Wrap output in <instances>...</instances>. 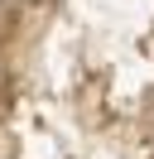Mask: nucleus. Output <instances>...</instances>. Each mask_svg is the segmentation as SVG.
I'll return each instance as SVG.
<instances>
[]
</instances>
